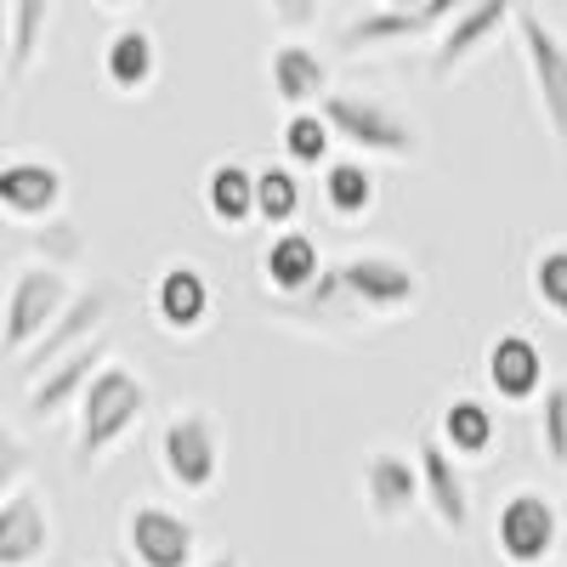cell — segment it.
I'll list each match as a JSON object with an SVG mask.
<instances>
[{
  "label": "cell",
  "mask_w": 567,
  "mask_h": 567,
  "mask_svg": "<svg viewBox=\"0 0 567 567\" xmlns=\"http://www.w3.org/2000/svg\"><path fill=\"white\" fill-rule=\"evenodd\" d=\"M29 465H34L29 443L12 432L7 420H0V505H7L18 488H29Z\"/></svg>",
  "instance_id": "cell-32"
},
{
  "label": "cell",
  "mask_w": 567,
  "mask_h": 567,
  "mask_svg": "<svg viewBox=\"0 0 567 567\" xmlns=\"http://www.w3.org/2000/svg\"><path fill=\"white\" fill-rule=\"evenodd\" d=\"M103 363H114V341H109V336H97L91 347H80V352H69V358H58L52 369L34 374V381L23 386V414L45 425V420H58V414L80 409L85 386L103 374Z\"/></svg>",
  "instance_id": "cell-11"
},
{
  "label": "cell",
  "mask_w": 567,
  "mask_h": 567,
  "mask_svg": "<svg viewBox=\"0 0 567 567\" xmlns=\"http://www.w3.org/2000/svg\"><path fill=\"white\" fill-rule=\"evenodd\" d=\"M148 414V381L125 363H103V374L85 386L80 420H74V465L97 471Z\"/></svg>",
  "instance_id": "cell-1"
},
{
  "label": "cell",
  "mask_w": 567,
  "mask_h": 567,
  "mask_svg": "<svg viewBox=\"0 0 567 567\" xmlns=\"http://www.w3.org/2000/svg\"><path fill=\"white\" fill-rule=\"evenodd\" d=\"M381 199V187H374V171L363 159H329L323 165V210L341 216V221H363Z\"/></svg>",
  "instance_id": "cell-25"
},
{
  "label": "cell",
  "mask_w": 567,
  "mask_h": 567,
  "mask_svg": "<svg viewBox=\"0 0 567 567\" xmlns=\"http://www.w3.org/2000/svg\"><path fill=\"white\" fill-rule=\"evenodd\" d=\"M329 142H336V131L318 109L284 120V159L290 165H329Z\"/></svg>",
  "instance_id": "cell-28"
},
{
  "label": "cell",
  "mask_w": 567,
  "mask_h": 567,
  "mask_svg": "<svg viewBox=\"0 0 567 567\" xmlns=\"http://www.w3.org/2000/svg\"><path fill=\"white\" fill-rule=\"evenodd\" d=\"M0 63H12V7L0 0Z\"/></svg>",
  "instance_id": "cell-34"
},
{
  "label": "cell",
  "mask_w": 567,
  "mask_h": 567,
  "mask_svg": "<svg viewBox=\"0 0 567 567\" xmlns=\"http://www.w3.org/2000/svg\"><path fill=\"white\" fill-rule=\"evenodd\" d=\"M261 307L284 323H301V329H318V336H358V329L369 323V312L347 296L341 284V267H323L312 290L301 296H261Z\"/></svg>",
  "instance_id": "cell-12"
},
{
  "label": "cell",
  "mask_w": 567,
  "mask_h": 567,
  "mask_svg": "<svg viewBox=\"0 0 567 567\" xmlns=\"http://www.w3.org/2000/svg\"><path fill=\"white\" fill-rule=\"evenodd\" d=\"M114 307H120V290H114V284H85V290H74V301H69L63 318L40 336V347H34L29 358H18V363H23V381H34V374H45L58 358H69V352L91 347L97 336H109Z\"/></svg>",
  "instance_id": "cell-8"
},
{
  "label": "cell",
  "mask_w": 567,
  "mask_h": 567,
  "mask_svg": "<svg viewBox=\"0 0 567 567\" xmlns=\"http://www.w3.org/2000/svg\"><path fill=\"white\" fill-rule=\"evenodd\" d=\"M63 194L69 182L52 159H0V216L7 221H23V227H40L63 216Z\"/></svg>",
  "instance_id": "cell-14"
},
{
  "label": "cell",
  "mask_w": 567,
  "mask_h": 567,
  "mask_svg": "<svg viewBox=\"0 0 567 567\" xmlns=\"http://www.w3.org/2000/svg\"><path fill=\"white\" fill-rule=\"evenodd\" d=\"M420 499L425 511H432V523L460 539L471 528V477H465V465L443 449V443H420Z\"/></svg>",
  "instance_id": "cell-16"
},
{
  "label": "cell",
  "mask_w": 567,
  "mask_h": 567,
  "mask_svg": "<svg viewBox=\"0 0 567 567\" xmlns=\"http://www.w3.org/2000/svg\"><path fill=\"white\" fill-rule=\"evenodd\" d=\"M205 210L221 227H245L256 221V171H245L239 159H221L205 176Z\"/></svg>",
  "instance_id": "cell-24"
},
{
  "label": "cell",
  "mask_w": 567,
  "mask_h": 567,
  "mask_svg": "<svg viewBox=\"0 0 567 567\" xmlns=\"http://www.w3.org/2000/svg\"><path fill=\"white\" fill-rule=\"evenodd\" d=\"M341 284L374 323L398 318L420 301V272L398 256H352V261H341Z\"/></svg>",
  "instance_id": "cell-13"
},
{
  "label": "cell",
  "mask_w": 567,
  "mask_h": 567,
  "mask_svg": "<svg viewBox=\"0 0 567 567\" xmlns=\"http://www.w3.org/2000/svg\"><path fill=\"white\" fill-rule=\"evenodd\" d=\"M74 301V284L69 272L45 267V261H29L12 290H7V307H0V352L7 358H29L40 347V336L63 318V307Z\"/></svg>",
  "instance_id": "cell-2"
},
{
  "label": "cell",
  "mask_w": 567,
  "mask_h": 567,
  "mask_svg": "<svg viewBox=\"0 0 567 567\" xmlns=\"http://www.w3.org/2000/svg\"><path fill=\"white\" fill-rule=\"evenodd\" d=\"M534 425H539V454H545L556 471H567V381H556V386L539 392Z\"/></svg>",
  "instance_id": "cell-30"
},
{
  "label": "cell",
  "mask_w": 567,
  "mask_h": 567,
  "mask_svg": "<svg viewBox=\"0 0 567 567\" xmlns=\"http://www.w3.org/2000/svg\"><path fill=\"white\" fill-rule=\"evenodd\" d=\"M437 443H443L460 465H471V460L494 454L499 420H494V409L477 403V398H449V409H443V420H437Z\"/></svg>",
  "instance_id": "cell-23"
},
{
  "label": "cell",
  "mask_w": 567,
  "mask_h": 567,
  "mask_svg": "<svg viewBox=\"0 0 567 567\" xmlns=\"http://www.w3.org/2000/svg\"><path fill=\"white\" fill-rule=\"evenodd\" d=\"M318 272H323V250H318L312 233L284 227L278 239H267V250H261L267 296H301V290H312V284H318Z\"/></svg>",
  "instance_id": "cell-22"
},
{
  "label": "cell",
  "mask_w": 567,
  "mask_h": 567,
  "mask_svg": "<svg viewBox=\"0 0 567 567\" xmlns=\"http://www.w3.org/2000/svg\"><path fill=\"white\" fill-rule=\"evenodd\" d=\"M483 374H488L494 398H505V403H534V398L545 392V352H539L528 336L505 329V336L488 347Z\"/></svg>",
  "instance_id": "cell-20"
},
{
  "label": "cell",
  "mask_w": 567,
  "mask_h": 567,
  "mask_svg": "<svg viewBox=\"0 0 567 567\" xmlns=\"http://www.w3.org/2000/svg\"><path fill=\"white\" fill-rule=\"evenodd\" d=\"M465 7V0H420V7H369L352 23H341L336 45L347 58L363 52H386V45H409V40H432L449 29V18Z\"/></svg>",
  "instance_id": "cell-5"
},
{
  "label": "cell",
  "mask_w": 567,
  "mask_h": 567,
  "mask_svg": "<svg viewBox=\"0 0 567 567\" xmlns=\"http://www.w3.org/2000/svg\"><path fill=\"white\" fill-rule=\"evenodd\" d=\"M159 471L182 494H210L221 477V425L210 409H176L159 432Z\"/></svg>",
  "instance_id": "cell-4"
},
{
  "label": "cell",
  "mask_w": 567,
  "mask_h": 567,
  "mask_svg": "<svg viewBox=\"0 0 567 567\" xmlns=\"http://www.w3.org/2000/svg\"><path fill=\"white\" fill-rule=\"evenodd\" d=\"M29 250H34V261H45V267L69 272V267H80L85 239H80V227H74L69 216H52V221H40V227L29 233Z\"/></svg>",
  "instance_id": "cell-29"
},
{
  "label": "cell",
  "mask_w": 567,
  "mask_h": 567,
  "mask_svg": "<svg viewBox=\"0 0 567 567\" xmlns=\"http://www.w3.org/2000/svg\"><path fill=\"white\" fill-rule=\"evenodd\" d=\"M561 523H567V499H561Z\"/></svg>",
  "instance_id": "cell-39"
},
{
  "label": "cell",
  "mask_w": 567,
  "mask_h": 567,
  "mask_svg": "<svg viewBox=\"0 0 567 567\" xmlns=\"http://www.w3.org/2000/svg\"><path fill=\"white\" fill-rule=\"evenodd\" d=\"M516 40H523V58H528V74H534L539 120H545L556 148H567V40L534 7L516 12Z\"/></svg>",
  "instance_id": "cell-6"
},
{
  "label": "cell",
  "mask_w": 567,
  "mask_h": 567,
  "mask_svg": "<svg viewBox=\"0 0 567 567\" xmlns=\"http://www.w3.org/2000/svg\"><path fill=\"white\" fill-rule=\"evenodd\" d=\"M523 12V0H465L449 18V29L432 45V80H454L471 58H483L488 45L511 29V18Z\"/></svg>",
  "instance_id": "cell-10"
},
{
  "label": "cell",
  "mask_w": 567,
  "mask_h": 567,
  "mask_svg": "<svg viewBox=\"0 0 567 567\" xmlns=\"http://www.w3.org/2000/svg\"><path fill=\"white\" fill-rule=\"evenodd\" d=\"M199 556V528L182 511L142 499L125 511V561L131 567H194Z\"/></svg>",
  "instance_id": "cell-9"
},
{
  "label": "cell",
  "mask_w": 567,
  "mask_h": 567,
  "mask_svg": "<svg viewBox=\"0 0 567 567\" xmlns=\"http://www.w3.org/2000/svg\"><path fill=\"white\" fill-rule=\"evenodd\" d=\"M267 7H272V23L284 34H307L318 23V12H323V0H267Z\"/></svg>",
  "instance_id": "cell-33"
},
{
  "label": "cell",
  "mask_w": 567,
  "mask_h": 567,
  "mask_svg": "<svg viewBox=\"0 0 567 567\" xmlns=\"http://www.w3.org/2000/svg\"><path fill=\"white\" fill-rule=\"evenodd\" d=\"M556 534H561V511L539 488H516L494 511V550L505 567H539L556 550Z\"/></svg>",
  "instance_id": "cell-7"
},
{
  "label": "cell",
  "mask_w": 567,
  "mask_h": 567,
  "mask_svg": "<svg viewBox=\"0 0 567 567\" xmlns=\"http://www.w3.org/2000/svg\"><path fill=\"white\" fill-rule=\"evenodd\" d=\"M103 80H109V91H120V97H142V91L159 80V40H154V29H142V23L114 29L109 45H103Z\"/></svg>",
  "instance_id": "cell-21"
},
{
  "label": "cell",
  "mask_w": 567,
  "mask_h": 567,
  "mask_svg": "<svg viewBox=\"0 0 567 567\" xmlns=\"http://www.w3.org/2000/svg\"><path fill=\"white\" fill-rule=\"evenodd\" d=\"M7 7H12V63H7V74L23 80L40 63V45H45V29H52L58 0H7Z\"/></svg>",
  "instance_id": "cell-26"
},
{
  "label": "cell",
  "mask_w": 567,
  "mask_h": 567,
  "mask_svg": "<svg viewBox=\"0 0 567 567\" xmlns=\"http://www.w3.org/2000/svg\"><path fill=\"white\" fill-rule=\"evenodd\" d=\"M528 284H534V301H539L545 312L567 318V245H550V250H539V256H534V272H528Z\"/></svg>",
  "instance_id": "cell-31"
},
{
  "label": "cell",
  "mask_w": 567,
  "mask_h": 567,
  "mask_svg": "<svg viewBox=\"0 0 567 567\" xmlns=\"http://www.w3.org/2000/svg\"><path fill=\"white\" fill-rule=\"evenodd\" d=\"M0 114H7V80H0Z\"/></svg>",
  "instance_id": "cell-38"
},
{
  "label": "cell",
  "mask_w": 567,
  "mask_h": 567,
  "mask_svg": "<svg viewBox=\"0 0 567 567\" xmlns=\"http://www.w3.org/2000/svg\"><path fill=\"white\" fill-rule=\"evenodd\" d=\"M256 216H261L267 227H278V233L301 216V176H296L290 165L256 171Z\"/></svg>",
  "instance_id": "cell-27"
},
{
  "label": "cell",
  "mask_w": 567,
  "mask_h": 567,
  "mask_svg": "<svg viewBox=\"0 0 567 567\" xmlns=\"http://www.w3.org/2000/svg\"><path fill=\"white\" fill-rule=\"evenodd\" d=\"M210 312H216V290H210L205 267L171 261L154 278V318H159V329H171V336H199V329L210 323Z\"/></svg>",
  "instance_id": "cell-17"
},
{
  "label": "cell",
  "mask_w": 567,
  "mask_h": 567,
  "mask_svg": "<svg viewBox=\"0 0 567 567\" xmlns=\"http://www.w3.org/2000/svg\"><path fill=\"white\" fill-rule=\"evenodd\" d=\"M381 7H420V0H381Z\"/></svg>",
  "instance_id": "cell-37"
},
{
  "label": "cell",
  "mask_w": 567,
  "mask_h": 567,
  "mask_svg": "<svg viewBox=\"0 0 567 567\" xmlns=\"http://www.w3.org/2000/svg\"><path fill=\"white\" fill-rule=\"evenodd\" d=\"M363 511H369V523H381V528H403L414 505H420V465L398 449H374L363 454Z\"/></svg>",
  "instance_id": "cell-15"
},
{
  "label": "cell",
  "mask_w": 567,
  "mask_h": 567,
  "mask_svg": "<svg viewBox=\"0 0 567 567\" xmlns=\"http://www.w3.org/2000/svg\"><path fill=\"white\" fill-rule=\"evenodd\" d=\"M267 80H272V97L290 109V114H307L312 103L329 97V63L312 52V45L301 40H284L272 45V58H267Z\"/></svg>",
  "instance_id": "cell-19"
},
{
  "label": "cell",
  "mask_w": 567,
  "mask_h": 567,
  "mask_svg": "<svg viewBox=\"0 0 567 567\" xmlns=\"http://www.w3.org/2000/svg\"><path fill=\"white\" fill-rule=\"evenodd\" d=\"M120 567H131V561H120Z\"/></svg>",
  "instance_id": "cell-40"
},
{
  "label": "cell",
  "mask_w": 567,
  "mask_h": 567,
  "mask_svg": "<svg viewBox=\"0 0 567 567\" xmlns=\"http://www.w3.org/2000/svg\"><path fill=\"white\" fill-rule=\"evenodd\" d=\"M52 550V505L40 488H18L0 505V567H34Z\"/></svg>",
  "instance_id": "cell-18"
},
{
  "label": "cell",
  "mask_w": 567,
  "mask_h": 567,
  "mask_svg": "<svg viewBox=\"0 0 567 567\" xmlns=\"http://www.w3.org/2000/svg\"><path fill=\"white\" fill-rule=\"evenodd\" d=\"M97 7H109V12H120V7H131V0H97Z\"/></svg>",
  "instance_id": "cell-36"
},
{
  "label": "cell",
  "mask_w": 567,
  "mask_h": 567,
  "mask_svg": "<svg viewBox=\"0 0 567 567\" xmlns=\"http://www.w3.org/2000/svg\"><path fill=\"white\" fill-rule=\"evenodd\" d=\"M199 567H245V561H239V550H216V556L199 561Z\"/></svg>",
  "instance_id": "cell-35"
},
{
  "label": "cell",
  "mask_w": 567,
  "mask_h": 567,
  "mask_svg": "<svg viewBox=\"0 0 567 567\" xmlns=\"http://www.w3.org/2000/svg\"><path fill=\"white\" fill-rule=\"evenodd\" d=\"M318 114L329 120L336 142L358 154H374V159H414L420 154V131L381 97H363V91H329L318 103Z\"/></svg>",
  "instance_id": "cell-3"
}]
</instances>
